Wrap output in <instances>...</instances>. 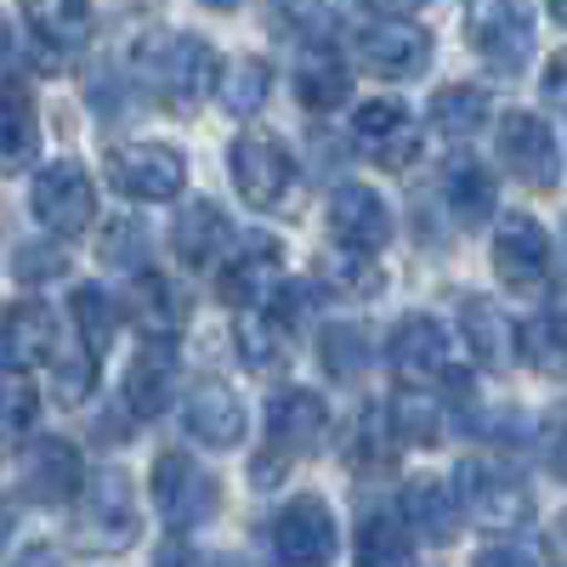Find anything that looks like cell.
<instances>
[{
  "label": "cell",
  "mask_w": 567,
  "mask_h": 567,
  "mask_svg": "<svg viewBox=\"0 0 567 567\" xmlns=\"http://www.w3.org/2000/svg\"><path fill=\"white\" fill-rule=\"evenodd\" d=\"M63 250H18L12 256V272H18V284H40V278H63Z\"/></svg>",
  "instance_id": "cell-44"
},
{
  "label": "cell",
  "mask_w": 567,
  "mask_h": 567,
  "mask_svg": "<svg viewBox=\"0 0 567 567\" xmlns=\"http://www.w3.org/2000/svg\"><path fill=\"white\" fill-rule=\"evenodd\" d=\"M347 91H352V74H347V63H336L329 52H312V58L296 69V103H301L307 114L341 109Z\"/></svg>",
  "instance_id": "cell-29"
},
{
  "label": "cell",
  "mask_w": 567,
  "mask_h": 567,
  "mask_svg": "<svg viewBox=\"0 0 567 567\" xmlns=\"http://www.w3.org/2000/svg\"><path fill=\"white\" fill-rule=\"evenodd\" d=\"M443 194H449V210L460 221H488L494 216V176L471 159H454L449 176H443Z\"/></svg>",
  "instance_id": "cell-31"
},
{
  "label": "cell",
  "mask_w": 567,
  "mask_h": 567,
  "mask_svg": "<svg viewBox=\"0 0 567 567\" xmlns=\"http://www.w3.org/2000/svg\"><path fill=\"white\" fill-rule=\"evenodd\" d=\"M182 425H187V437L205 443V449H239L250 420H245V403H239L233 386L199 381L194 392H187V403H182Z\"/></svg>",
  "instance_id": "cell-16"
},
{
  "label": "cell",
  "mask_w": 567,
  "mask_h": 567,
  "mask_svg": "<svg viewBox=\"0 0 567 567\" xmlns=\"http://www.w3.org/2000/svg\"><path fill=\"white\" fill-rule=\"evenodd\" d=\"M432 63V34L414 18H381L358 34V69L381 74V80H414Z\"/></svg>",
  "instance_id": "cell-11"
},
{
  "label": "cell",
  "mask_w": 567,
  "mask_h": 567,
  "mask_svg": "<svg viewBox=\"0 0 567 567\" xmlns=\"http://www.w3.org/2000/svg\"><path fill=\"white\" fill-rule=\"evenodd\" d=\"M176 398V352L171 341H148L125 369V409L136 420H159Z\"/></svg>",
  "instance_id": "cell-18"
},
{
  "label": "cell",
  "mask_w": 567,
  "mask_h": 567,
  "mask_svg": "<svg viewBox=\"0 0 567 567\" xmlns=\"http://www.w3.org/2000/svg\"><path fill=\"white\" fill-rule=\"evenodd\" d=\"M550 460H556V471H561V477H567V437L556 443V454H550Z\"/></svg>",
  "instance_id": "cell-52"
},
{
  "label": "cell",
  "mask_w": 567,
  "mask_h": 567,
  "mask_svg": "<svg viewBox=\"0 0 567 567\" xmlns=\"http://www.w3.org/2000/svg\"><path fill=\"white\" fill-rule=\"evenodd\" d=\"M392 425H398V437L403 443H420V449H432L437 437H443V403L437 398H425L420 386H403L398 398H392Z\"/></svg>",
  "instance_id": "cell-33"
},
{
  "label": "cell",
  "mask_w": 567,
  "mask_h": 567,
  "mask_svg": "<svg viewBox=\"0 0 567 567\" xmlns=\"http://www.w3.org/2000/svg\"><path fill=\"white\" fill-rule=\"evenodd\" d=\"M40 227H52L58 239H80V233L97 221V187H91L85 165L74 159H52L34 171V194H29Z\"/></svg>",
  "instance_id": "cell-6"
},
{
  "label": "cell",
  "mask_w": 567,
  "mask_h": 567,
  "mask_svg": "<svg viewBox=\"0 0 567 567\" xmlns=\"http://www.w3.org/2000/svg\"><path fill=\"white\" fill-rule=\"evenodd\" d=\"M550 18H556V23L567 29V0H550Z\"/></svg>",
  "instance_id": "cell-53"
},
{
  "label": "cell",
  "mask_w": 567,
  "mask_h": 567,
  "mask_svg": "<svg viewBox=\"0 0 567 567\" xmlns=\"http://www.w3.org/2000/svg\"><path fill=\"white\" fill-rule=\"evenodd\" d=\"M284 284V256L278 245H245L221 272H216V296L233 301V307H256V301H272Z\"/></svg>",
  "instance_id": "cell-21"
},
{
  "label": "cell",
  "mask_w": 567,
  "mask_h": 567,
  "mask_svg": "<svg viewBox=\"0 0 567 567\" xmlns=\"http://www.w3.org/2000/svg\"><path fill=\"white\" fill-rule=\"evenodd\" d=\"M545 97L567 114V52H556V58H550V69H545Z\"/></svg>",
  "instance_id": "cell-46"
},
{
  "label": "cell",
  "mask_w": 567,
  "mask_h": 567,
  "mask_svg": "<svg viewBox=\"0 0 567 567\" xmlns=\"http://www.w3.org/2000/svg\"><path fill=\"white\" fill-rule=\"evenodd\" d=\"M369 12H381V18H409V12H420L425 0H363Z\"/></svg>",
  "instance_id": "cell-47"
},
{
  "label": "cell",
  "mask_w": 567,
  "mask_h": 567,
  "mask_svg": "<svg viewBox=\"0 0 567 567\" xmlns=\"http://www.w3.org/2000/svg\"><path fill=\"white\" fill-rule=\"evenodd\" d=\"M74 534L85 550L97 556H120L136 545L142 534V516H136V499H131V483L120 471H97V477H85L80 499H74Z\"/></svg>",
  "instance_id": "cell-1"
},
{
  "label": "cell",
  "mask_w": 567,
  "mask_h": 567,
  "mask_svg": "<svg viewBox=\"0 0 567 567\" xmlns=\"http://www.w3.org/2000/svg\"><path fill=\"white\" fill-rule=\"evenodd\" d=\"M398 511L409 516V528L425 539V545H449L460 534V488H449L443 477H409L403 483V499Z\"/></svg>",
  "instance_id": "cell-19"
},
{
  "label": "cell",
  "mask_w": 567,
  "mask_h": 567,
  "mask_svg": "<svg viewBox=\"0 0 567 567\" xmlns=\"http://www.w3.org/2000/svg\"><path fill=\"white\" fill-rule=\"evenodd\" d=\"M550 329H556V336H561V341H567V301H561V307H556V312H550Z\"/></svg>",
  "instance_id": "cell-51"
},
{
  "label": "cell",
  "mask_w": 567,
  "mask_h": 567,
  "mask_svg": "<svg viewBox=\"0 0 567 567\" xmlns=\"http://www.w3.org/2000/svg\"><path fill=\"white\" fill-rule=\"evenodd\" d=\"M205 7H216V12H233V7H245V0H205Z\"/></svg>",
  "instance_id": "cell-54"
},
{
  "label": "cell",
  "mask_w": 567,
  "mask_h": 567,
  "mask_svg": "<svg viewBox=\"0 0 567 567\" xmlns=\"http://www.w3.org/2000/svg\"><path fill=\"white\" fill-rule=\"evenodd\" d=\"M272 556L284 567H329L336 561V516L318 494L290 499L272 516Z\"/></svg>",
  "instance_id": "cell-10"
},
{
  "label": "cell",
  "mask_w": 567,
  "mask_h": 567,
  "mask_svg": "<svg viewBox=\"0 0 567 567\" xmlns=\"http://www.w3.org/2000/svg\"><path fill=\"white\" fill-rule=\"evenodd\" d=\"M154 567H199V561H194V556H187V550H182V545H165V550H159V561H154Z\"/></svg>",
  "instance_id": "cell-49"
},
{
  "label": "cell",
  "mask_w": 567,
  "mask_h": 567,
  "mask_svg": "<svg viewBox=\"0 0 567 567\" xmlns=\"http://www.w3.org/2000/svg\"><path fill=\"white\" fill-rule=\"evenodd\" d=\"M499 159H505V171H511L516 182L539 187V194H550V187L561 182V142H556V131H550L539 114H528V109H516V114L499 120Z\"/></svg>",
  "instance_id": "cell-9"
},
{
  "label": "cell",
  "mask_w": 567,
  "mask_h": 567,
  "mask_svg": "<svg viewBox=\"0 0 567 567\" xmlns=\"http://www.w3.org/2000/svg\"><path fill=\"white\" fill-rule=\"evenodd\" d=\"M69 312H74L80 341H85L91 352H109V347H114V307H109V296L97 290V284H80V290L69 296Z\"/></svg>",
  "instance_id": "cell-38"
},
{
  "label": "cell",
  "mask_w": 567,
  "mask_h": 567,
  "mask_svg": "<svg viewBox=\"0 0 567 567\" xmlns=\"http://www.w3.org/2000/svg\"><path fill=\"white\" fill-rule=\"evenodd\" d=\"M465 34L494 74H523L534 58V7L528 0H471Z\"/></svg>",
  "instance_id": "cell-2"
},
{
  "label": "cell",
  "mask_w": 567,
  "mask_h": 567,
  "mask_svg": "<svg viewBox=\"0 0 567 567\" xmlns=\"http://www.w3.org/2000/svg\"><path fill=\"white\" fill-rule=\"evenodd\" d=\"M91 386H97V352H91L85 341L52 358V398H58V403L80 409V403L91 398Z\"/></svg>",
  "instance_id": "cell-37"
},
{
  "label": "cell",
  "mask_w": 567,
  "mask_h": 567,
  "mask_svg": "<svg viewBox=\"0 0 567 567\" xmlns=\"http://www.w3.org/2000/svg\"><path fill=\"white\" fill-rule=\"evenodd\" d=\"M403 437H398V425H392V414H381V409H369L358 425H352V443H347V465L358 471V477H374V471H386L392 465V449H398Z\"/></svg>",
  "instance_id": "cell-30"
},
{
  "label": "cell",
  "mask_w": 567,
  "mask_h": 567,
  "mask_svg": "<svg viewBox=\"0 0 567 567\" xmlns=\"http://www.w3.org/2000/svg\"><path fill=\"white\" fill-rule=\"evenodd\" d=\"M329 239L336 245H347V250H386V239H392V210H386V199L374 194V187H363V182H341L336 194H329Z\"/></svg>",
  "instance_id": "cell-13"
},
{
  "label": "cell",
  "mask_w": 567,
  "mask_h": 567,
  "mask_svg": "<svg viewBox=\"0 0 567 567\" xmlns=\"http://www.w3.org/2000/svg\"><path fill=\"white\" fill-rule=\"evenodd\" d=\"M432 125L443 136H477L488 125V97L477 85H443L432 97Z\"/></svg>",
  "instance_id": "cell-32"
},
{
  "label": "cell",
  "mask_w": 567,
  "mask_h": 567,
  "mask_svg": "<svg viewBox=\"0 0 567 567\" xmlns=\"http://www.w3.org/2000/svg\"><path fill=\"white\" fill-rule=\"evenodd\" d=\"M454 488H460L465 516H477L483 528H523L534 516L528 483L516 477L511 465H499V460H460Z\"/></svg>",
  "instance_id": "cell-4"
},
{
  "label": "cell",
  "mask_w": 567,
  "mask_h": 567,
  "mask_svg": "<svg viewBox=\"0 0 567 567\" xmlns=\"http://www.w3.org/2000/svg\"><path fill=\"white\" fill-rule=\"evenodd\" d=\"M523 358L534 369H545V374H567V341L550 329V318H539V323L523 329Z\"/></svg>",
  "instance_id": "cell-41"
},
{
  "label": "cell",
  "mask_w": 567,
  "mask_h": 567,
  "mask_svg": "<svg viewBox=\"0 0 567 567\" xmlns=\"http://www.w3.org/2000/svg\"><path fill=\"white\" fill-rule=\"evenodd\" d=\"M34 414H40V392H29L23 381H12V386H7V437H12V443L29 437Z\"/></svg>",
  "instance_id": "cell-43"
},
{
  "label": "cell",
  "mask_w": 567,
  "mask_h": 567,
  "mask_svg": "<svg viewBox=\"0 0 567 567\" xmlns=\"http://www.w3.org/2000/svg\"><path fill=\"white\" fill-rule=\"evenodd\" d=\"M323 284L336 296H381V267L369 261V250H347V245H336V256L323 261Z\"/></svg>",
  "instance_id": "cell-36"
},
{
  "label": "cell",
  "mask_w": 567,
  "mask_h": 567,
  "mask_svg": "<svg viewBox=\"0 0 567 567\" xmlns=\"http://www.w3.org/2000/svg\"><path fill=\"white\" fill-rule=\"evenodd\" d=\"M58 358V341H52V312L40 301H12L7 307V369L12 374H29L40 363Z\"/></svg>",
  "instance_id": "cell-27"
},
{
  "label": "cell",
  "mask_w": 567,
  "mask_h": 567,
  "mask_svg": "<svg viewBox=\"0 0 567 567\" xmlns=\"http://www.w3.org/2000/svg\"><path fill=\"white\" fill-rule=\"evenodd\" d=\"M272 29L278 34H323L329 29V7L323 0H272Z\"/></svg>",
  "instance_id": "cell-42"
},
{
  "label": "cell",
  "mask_w": 567,
  "mask_h": 567,
  "mask_svg": "<svg viewBox=\"0 0 567 567\" xmlns=\"http://www.w3.org/2000/svg\"><path fill=\"white\" fill-rule=\"evenodd\" d=\"M323 437H329V403L318 392L290 386V392L272 398V409H267V443L272 449H284V454L296 460V454L323 449Z\"/></svg>",
  "instance_id": "cell-17"
},
{
  "label": "cell",
  "mask_w": 567,
  "mask_h": 567,
  "mask_svg": "<svg viewBox=\"0 0 567 567\" xmlns=\"http://www.w3.org/2000/svg\"><path fill=\"white\" fill-rule=\"evenodd\" d=\"M477 567H516V556H511V550H483Z\"/></svg>",
  "instance_id": "cell-50"
},
{
  "label": "cell",
  "mask_w": 567,
  "mask_h": 567,
  "mask_svg": "<svg viewBox=\"0 0 567 567\" xmlns=\"http://www.w3.org/2000/svg\"><path fill=\"white\" fill-rule=\"evenodd\" d=\"M284 465H290V454H284V449H272V454L261 449L256 465H250V483H256V488H278V483H284Z\"/></svg>",
  "instance_id": "cell-45"
},
{
  "label": "cell",
  "mask_w": 567,
  "mask_h": 567,
  "mask_svg": "<svg viewBox=\"0 0 567 567\" xmlns=\"http://www.w3.org/2000/svg\"><path fill=\"white\" fill-rule=\"evenodd\" d=\"M233 347H239L245 369L250 374H284L296 358V341L290 329H284L278 312H261V307H245L239 312V329H233Z\"/></svg>",
  "instance_id": "cell-25"
},
{
  "label": "cell",
  "mask_w": 567,
  "mask_h": 567,
  "mask_svg": "<svg viewBox=\"0 0 567 567\" xmlns=\"http://www.w3.org/2000/svg\"><path fill=\"white\" fill-rule=\"evenodd\" d=\"M318 358H323V369L336 374L341 386H352L358 374L369 369V336L358 323H329L323 336H318Z\"/></svg>",
  "instance_id": "cell-34"
},
{
  "label": "cell",
  "mask_w": 567,
  "mask_h": 567,
  "mask_svg": "<svg viewBox=\"0 0 567 567\" xmlns=\"http://www.w3.org/2000/svg\"><path fill=\"white\" fill-rule=\"evenodd\" d=\"M12 567H63V561H58V550H23Z\"/></svg>",
  "instance_id": "cell-48"
},
{
  "label": "cell",
  "mask_w": 567,
  "mask_h": 567,
  "mask_svg": "<svg viewBox=\"0 0 567 567\" xmlns=\"http://www.w3.org/2000/svg\"><path fill=\"white\" fill-rule=\"evenodd\" d=\"M352 136L369 148V159H374V165H386V171H403V165H414V154H420V131H414L409 109L392 103V97L358 103V114H352Z\"/></svg>",
  "instance_id": "cell-15"
},
{
  "label": "cell",
  "mask_w": 567,
  "mask_h": 567,
  "mask_svg": "<svg viewBox=\"0 0 567 567\" xmlns=\"http://www.w3.org/2000/svg\"><path fill=\"white\" fill-rule=\"evenodd\" d=\"M460 336L483 369H505L523 358V329H511L505 312H494V301H465L460 307Z\"/></svg>",
  "instance_id": "cell-26"
},
{
  "label": "cell",
  "mask_w": 567,
  "mask_h": 567,
  "mask_svg": "<svg viewBox=\"0 0 567 567\" xmlns=\"http://www.w3.org/2000/svg\"><path fill=\"white\" fill-rule=\"evenodd\" d=\"M148 494H154V511L165 516V523H171L176 534L205 528L210 516H216V505H221L216 477H210V471H205L194 454H176V449H165V454L154 460Z\"/></svg>",
  "instance_id": "cell-3"
},
{
  "label": "cell",
  "mask_w": 567,
  "mask_h": 567,
  "mask_svg": "<svg viewBox=\"0 0 567 567\" xmlns=\"http://www.w3.org/2000/svg\"><path fill=\"white\" fill-rule=\"evenodd\" d=\"M97 256H103V267H114V272H142V261H148V233H142L131 216H120V221L103 227Z\"/></svg>",
  "instance_id": "cell-40"
},
{
  "label": "cell",
  "mask_w": 567,
  "mask_h": 567,
  "mask_svg": "<svg viewBox=\"0 0 567 567\" xmlns=\"http://www.w3.org/2000/svg\"><path fill=\"white\" fill-rule=\"evenodd\" d=\"M29 18L45 45H80L91 34V0H34Z\"/></svg>",
  "instance_id": "cell-35"
},
{
  "label": "cell",
  "mask_w": 567,
  "mask_h": 567,
  "mask_svg": "<svg viewBox=\"0 0 567 567\" xmlns=\"http://www.w3.org/2000/svg\"><path fill=\"white\" fill-rule=\"evenodd\" d=\"M227 239H233V221H227V210H221L216 199H187V205L176 210L171 245H176V256H182L187 267H210V261L227 250Z\"/></svg>",
  "instance_id": "cell-23"
},
{
  "label": "cell",
  "mask_w": 567,
  "mask_h": 567,
  "mask_svg": "<svg viewBox=\"0 0 567 567\" xmlns=\"http://www.w3.org/2000/svg\"><path fill=\"white\" fill-rule=\"evenodd\" d=\"M488 261H494V278L505 290H539L545 272H550V233L534 216H505L494 227Z\"/></svg>",
  "instance_id": "cell-12"
},
{
  "label": "cell",
  "mask_w": 567,
  "mask_h": 567,
  "mask_svg": "<svg viewBox=\"0 0 567 567\" xmlns=\"http://www.w3.org/2000/svg\"><path fill=\"white\" fill-rule=\"evenodd\" d=\"M227 171H233V187H239V199L250 210H278L296 194V159L278 136H239L227 154Z\"/></svg>",
  "instance_id": "cell-7"
},
{
  "label": "cell",
  "mask_w": 567,
  "mask_h": 567,
  "mask_svg": "<svg viewBox=\"0 0 567 567\" xmlns=\"http://www.w3.org/2000/svg\"><path fill=\"white\" fill-rule=\"evenodd\" d=\"M386 358H392V369L403 374L409 386L443 381V374H449V329L437 318H425V312H409V318L392 323Z\"/></svg>",
  "instance_id": "cell-14"
},
{
  "label": "cell",
  "mask_w": 567,
  "mask_h": 567,
  "mask_svg": "<svg viewBox=\"0 0 567 567\" xmlns=\"http://www.w3.org/2000/svg\"><path fill=\"white\" fill-rule=\"evenodd\" d=\"M352 561L358 567H414V528H409V516L386 511V505L363 511L358 539H352Z\"/></svg>",
  "instance_id": "cell-22"
},
{
  "label": "cell",
  "mask_w": 567,
  "mask_h": 567,
  "mask_svg": "<svg viewBox=\"0 0 567 567\" xmlns=\"http://www.w3.org/2000/svg\"><path fill=\"white\" fill-rule=\"evenodd\" d=\"M159 91L171 109H194V103H210L216 85H221V58L210 52V45L199 34H171L159 40V52L148 58Z\"/></svg>",
  "instance_id": "cell-8"
},
{
  "label": "cell",
  "mask_w": 567,
  "mask_h": 567,
  "mask_svg": "<svg viewBox=\"0 0 567 567\" xmlns=\"http://www.w3.org/2000/svg\"><path fill=\"white\" fill-rule=\"evenodd\" d=\"M125 312L148 341H176L187 323V296L159 272H136V284L125 290Z\"/></svg>",
  "instance_id": "cell-20"
},
{
  "label": "cell",
  "mask_w": 567,
  "mask_h": 567,
  "mask_svg": "<svg viewBox=\"0 0 567 567\" xmlns=\"http://www.w3.org/2000/svg\"><path fill=\"white\" fill-rule=\"evenodd\" d=\"M80 488H85L80 449L63 437H40L29 449V494L45 505H69V499H80Z\"/></svg>",
  "instance_id": "cell-24"
},
{
  "label": "cell",
  "mask_w": 567,
  "mask_h": 567,
  "mask_svg": "<svg viewBox=\"0 0 567 567\" xmlns=\"http://www.w3.org/2000/svg\"><path fill=\"white\" fill-rule=\"evenodd\" d=\"M109 182L114 194L142 199V205H171L187 187V154L171 148V142H125V148L109 154Z\"/></svg>",
  "instance_id": "cell-5"
},
{
  "label": "cell",
  "mask_w": 567,
  "mask_h": 567,
  "mask_svg": "<svg viewBox=\"0 0 567 567\" xmlns=\"http://www.w3.org/2000/svg\"><path fill=\"white\" fill-rule=\"evenodd\" d=\"M267 97H272V63H267V58H233V63L221 69L216 103H221L233 120H250Z\"/></svg>",
  "instance_id": "cell-28"
},
{
  "label": "cell",
  "mask_w": 567,
  "mask_h": 567,
  "mask_svg": "<svg viewBox=\"0 0 567 567\" xmlns=\"http://www.w3.org/2000/svg\"><path fill=\"white\" fill-rule=\"evenodd\" d=\"M40 148V120L29 114V97H23V85L12 80L7 85V171H23Z\"/></svg>",
  "instance_id": "cell-39"
}]
</instances>
